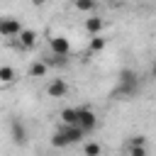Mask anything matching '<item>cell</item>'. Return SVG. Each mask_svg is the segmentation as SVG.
Here are the masks:
<instances>
[{
  "mask_svg": "<svg viewBox=\"0 0 156 156\" xmlns=\"http://www.w3.org/2000/svg\"><path fill=\"white\" fill-rule=\"evenodd\" d=\"M83 136H85V132L78 124H63L61 122V127H56L54 134H51V146L54 149H66V146H73V144L83 141Z\"/></svg>",
  "mask_w": 156,
  "mask_h": 156,
  "instance_id": "1",
  "label": "cell"
},
{
  "mask_svg": "<svg viewBox=\"0 0 156 156\" xmlns=\"http://www.w3.org/2000/svg\"><path fill=\"white\" fill-rule=\"evenodd\" d=\"M129 156H149L144 146H129Z\"/></svg>",
  "mask_w": 156,
  "mask_h": 156,
  "instance_id": "17",
  "label": "cell"
},
{
  "mask_svg": "<svg viewBox=\"0 0 156 156\" xmlns=\"http://www.w3.org/2000/svg\"><path fill=\"white\" fill-rule=\"evenodd\" d=\"M17 71L12 66H0V83H15Z\"/></svg>",
  "mask_w": 156,
  "mask_h": 156,
  "instance_id": "13",
  "label": "cell"
},
{
  "mask_svg": "<svg viewBox=\"0 0 156 156\" xmlns=\"http://www.w3.org/2000/svg\"><path fill=\"white\" fill-rule=\"evenodd\" d=\"M10 139H12V144H17V146H24V144L29 141L27 124H24L20 117H12V119H10Z\"/></svg>",
  "mask_w": 156,
  "mask_h": 156,
  "instance_id": "4",
  "label": "cell"
},
{
  "mask_svg": "<svg viewBox=\"0 0 156 156\" xmlns=\"http://www.w3.org/2000/svg\"><path fill=\"white\" fill-rule=\"evenodd\" d=\"M76 112H78V119H76V124L85 132V134H90V132H95V127H98V115L90 110V107H76Z\"/></svg>",
  "mask_w": 156,
  "mask_h": 156,
  "instance_id": "3",
  "label": "cell"
},
{
  "mask_svg": "<svg viewBox=\"0 0 156 156\" xmlns=\"http://www.w3.org/2000/svg\"><path fill=\"white\" fill-rule=\"evenodd\" d=\"M83 156H102V146L98 141H88L83 146Z\"/></svg>",
  "mask_w": 156,
  "mask_h": 156,
  "instance_id": "15",
  "label": "cell"
},
{
  "mask_svg": "<svg viewBox=\"0 0 156 156\" xmlns=\"http://www.w3.org/2000/svg\"><path fill=\"white\" fill-rule=\"evenodd\" d=\"M95 0H73V7L76 10H80V12H93L95 10Z\"/></svg>",
  "mask_w": 156,
  "mask_h": 156,
  "instance_id": "16",
  "label": "cell"
},
{
  "mask_svg": "<svg viewBox=\"0 0 156 156\" xmlns=\"http://www.w3.org/2000/svg\"><path fill=\"white\" fill-rule=\"evenodd\" d=\"M102 27H105V22H102V17H98V15H93V17H88V20H85V29H88V34H90V37L102 34Z\"/></svg>",
  "mask_w": 156,
  "mask_h": 156,
  "instance_id": "10",
  "label": "cell"
},
{
  "mask_svg": "<svg viewBox=\"0 0 156 156\" xmlns=\"http://www.w3.org/2000/svg\"><path fill=\"white\" fill-rule=\"evenodd\" d=\"M66 93H68V83L63 78H54L46 85V95L49 98H66Z\"/></svg>",
  "mask_w": 156,
  "mask_h": 156,
  "instance_id": "6",
  "label": "cell"
},
{
  "mask_svg": "<svg viewBox=\"0 0 156 156\" xmlns=\"http://www.w3.org/2000/svg\"><path fill=\"white\" fill-rule=\"evenodd\" d=\"M49 49H51L54 54H71V41H68L63 34H56V37L49 39Z\"/></svg>",
  "mask_w": 156,
  "mask_h": 156,
  "instance_id": "7",
  "label": "cell"
},
{
  "mask_svg": "<svg viewBox=\"0 0 156 156\" xmlns=\"http://www.w3.org/2000/svg\"><path fill=\"white\" fill-rule=\"evenodd\" d=\"M17 39H20V44H17L20 49H34L39 37H37V32H34V29H22Z\"/></svg>",
  "mask_w": 156,
  "mask_h": 156,
  "instance_id": "8",
  "label": "cell"
},
{
  "mask_svg": "<svg viewBox=\"0 0 156 156\" xmlns=\"http://www.w3.org/2000/svg\"><path fill=\"white\" fill-rule=\"evenodd\" d=\"M46 61V66L51 68H63V66H68V54H54V51H49V56L44 58Z\"/></svg>",
  "mask_w": 156,
  "mask_h": 156,
  "instance_id": "11",
  "label": "cell"
},
{
  "mask_svg": "<svg viewBox=\"0 0 156 156\" xmlns=\"http://www.w3.org/2000/svg\"><path fill=\"white\" fill-rule=\"evenodd\" d=\"M144 144H146V139H144L141 134H136V136L129 139V146H144Z\"/></svg>",
  "mask_w": 156,
  "mask_h": 156,
  "instance_id": "18",
  "label": "cell"
},
{
  "mask_svg": "<svg viewBox=\"0 0 156 156\" xmlns=\"http://www.w3.org/2000/svg\"><path fill=\"white\" fill-rule=\"evenodd\" d=\"M58 117H61V122H63V124H76V119H78V112H76V107H63Z\"/></svg>",
  "mask_w": 156,
  "mask_h": 156,
  "instance_id": "12",
  "label": "cell"
},
{
  "mask_svg": "<svg viewBox=\"0 0 156 156\" xmlns=\"http://www.w3.org/2000/svg\"><path fill=\"white\" fill-rule=\"evenodd\" d=\"M29 2H32V5H34V7H41V5H44V2H46V0H29Z\"/></svg>",
  "mask_w": 156,
  "mask_h": 156,
  "instance_id": "19",
  "label": "cell"
},
{
  "mask_svg": "<svg viewBox=\"0 0 156 156\" xmlns=\"http://www.w3.org/2000/svg\"><path fill=\"white\" fill-rule=\"evenodd\" d=\"M46 71H49L46 61H44V58H37V61L29 63V71H27V73H29V78H44Z\"/></svg>",
  "mask_w": 156,
  "mask_h": 156,
  "instance_id": "9",
  "label": "cell"
},
{
  "mask_svg": "<svg viewBox=\"0 0 156 156\" xmlns=\"http://www.w3.org/2000/svg\"><path fill=\"white\" fill-rule=\"evenodd\" d=\"M139 93V73L134 71V68H119V73H117V88L112 90V95L115 98H132V95H136Z\"/></svg>",
  "mask_w": 156,
  "mask_h": 156,
  "instance_id": "2",
  "label": "cell"
},
{
  "mask_svg": "<svg viewBox=\"0 0 156 156\" xmlns=\"http://www.w3.org/2000/svg\"><path fill=\"white\" fill-rule=\"evenodd\" d=\"M154 73H156V66H154Z\"/></svg>",
  "mask_w": 156,
  "mask_h": 156,
  "instance_id": "20",
  "label": "cell"
},
{
  "mask_svg": "<svg viewBox=\"0 0 156 156\" xmlns=\"http://www.w3.org/2000/svg\"><path fill=\"white\" fill-rule=\"evenodd\" d=\"M22 29H24V27H22V22H20L17 17H0V37L15 39V37H20Z\"/></svg>",
  "mask_w": 156,
  "mask_h": 156,
  "instance_id": "5",
  "label": "cell"
},
{
  "mask_svg": "<svg viewBox=\"0 0 156 156\" xmlns=\"http://www.w3.org/2000/svg\"><path fill=\"white\" fill-rule=\"evenodd\" d=\"M88 49H90L93 54L102 51V49H105V37H102V34H95V37H90V44H88Z\"/></svg>",
  "mask_w": 156,
  "mask_h": 156,
  "instance_id": "14",
  "label": "cell"
}]
</instances>
